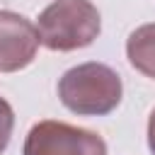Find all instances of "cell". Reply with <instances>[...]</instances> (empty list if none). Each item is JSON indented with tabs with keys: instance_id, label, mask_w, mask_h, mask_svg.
Here are the masks:
<instances>
[{
	"instance_id": "obj_1",
	"label": "cell",
	"mask_w": 155,
	"mask_h": 155,
	"mask_svg": "<svg viewBox=\"0 0 155 155\" xmlns=\"http://www.w3.org/2000/svg\"><path fill=\"white\" fill-rule=\"evenodd\" d=\"M124 97L121 78L114 68L87 61L65 70L58 80L61 104L78 116H107Z\"/></svg>"
},
{
	"instance_id": "obj_2",
	"label": "cell",
	"mask_w": 155,
	"mask_h": 155,
	"mask_svg": "<svg viewBox=\"0 0 155 155\" xmlns=\"http://www.w3.org/2000/svg\"><path fill=\"white\" fill-rule=\"evenodd\" d=\"M36 31L48 51L68 53L90 46L99 36L102 17L90 0H53L41 10Z\"/></svg>"
},
{
	"instance_id": "obj_3",
	"label": "cell",
	"mask_w": 155,
	"mask_h": 155,
	"mask_svg": "<svg viewBox=\"0 0 155 155\" xmlns=\"http://www.w3.org/2000/svg\"><path fill=\"white\" fill-rule=\"evenodd\" d=\"M22 155H107V143L90 128L46 119L29 128Z\"/></svg>"
},
{
	"instance_id": "obj_4",
	"label": "cell",
	"mask_w": 155,
	"mask_h": 155,
	"mask_svg": "<svg viewBox=\"0 0 155 155\" xmlns=\"http://www.w3.org/2000/svg\"><path fill=\"white\" fill-rule=\"evenodd\" d=\"M39 44V31L31 19L12 10H0V73L27 68L34 61Z\"/></svg>"
},
{
	"instance_id": "obj_5",
	"label": "cell",
	"mask_w": 155,
	"mask_h": 155,
	"mask_svg": "<svg viewBox=\"0 0 155 155\" xmlns=\"http://www.w3.org/2000/svg\"><path fill=\"white\" fill-rule=\"evenodd\" d=\"M128 63L145 78H155V22L140 24L126 39Z\"/></svg>"
},
{
	"instance_id": "obj_6",
	"label": "cell",
	"mask_w": 155,
	"mask_h": 155,
	"mask_svg": "<svg viewBox=\"0 0 155 155\" xmlns=\"http://www.w3.org/2000/svg\"><path fill=\"white\" fill-rule=\"evenodd\" d=\"M12 131H15V111H12L10 102L0 97V155H2L5 148L10 145Z\"/></svg>"
},
{
	"instance_id": "obj_7",
	"label": "cell",
	"mask_w": 155,
	"mask_h": 155,
	"mask_svg": "<svg viewBox=\"0 0 155 155\" xmlns=\"http://www.w3.org/2000/svg\"><path fill=\"white\" fill-rule=\"evenodd\" d=\"M148 148H150V153L155 155V109H153L150 116H148Z\"/></svg>"
}]
</instances>
